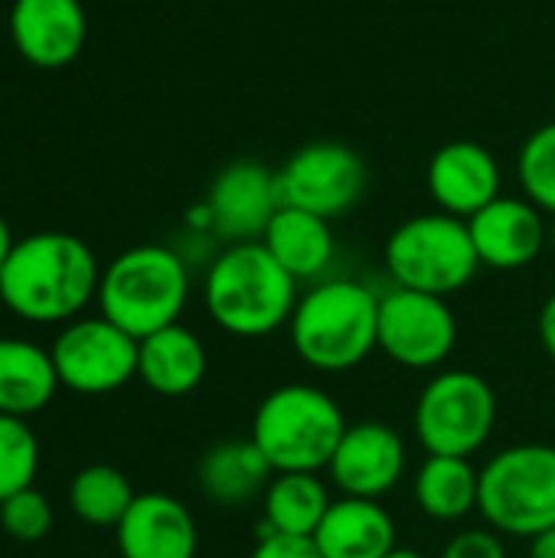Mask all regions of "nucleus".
I'll return each instance as SVG.
<instances>
[{
    "label": "nucleus",
    "mask_w": 555,
    "mask_h": 558,
    "mask_svg": "<svg viewBox=\"0 0 555 558\" xmlns=\"http://www.w3.org/2000/svg\"><path fill=\"white\" fill-rule=\"evenodd\" d=\"M101 268L95 252L69 232H36L13 245L0 268V301L29 324L75 320L95 298Z\"/></svg>",
    "instance_id": "1"
},
{
    "label": "nucleus",
    "mask_w": 555,
    "mask_h": 558,
    "mask_svg": "<svg viewBox=\"0 0 555 558\" xmlns=\"http://www.w3.org/2000/svg\"><path fill=\"white\" fill-rule=\"evenodd\" d=\"M298 281L262 242H236L206 268L203 301L219 330L239 340H262L291 324Z\"/></svg>",
    "instance_id": "2"
},
{
    "label": "nucleus",
    "mask_w": 555,
    "mask_h": 558,
    "mask_svg": "<svg viewBox=\"0 0 555 558\" xmlns=\"http://www.w3.org/2000/svg\"><path fill=\"white\" fill-rule=\"evenodd\" d=\"M288 330L294 353L311 369H357L379 350V294L353 278H324L298 298Z\"/></svg>",
    "instance_id": "3"
},
{
    "label": "nucleus",
    "mask_w": 555,
    "mask_h": 558,
    "mask_svg": "<svg viewBox=\"0 0 555 558\" xmlns=\"http://www.w3.org/2000/svg\"><path fill=\"white\" fill-rule=\"evenodd\" d=\"M95 301L101 317L144 340L180 324L190 301L186 262L167 245H134L101 271Z\"/></svg>",
    "instance_id": "4"
},
{
    "label": "nucleus",
    "mask_w": 555,
    "mask_h": 558,
    "mask_svg": "<svg viewBox=\"0 0 555 558\" xmlns=\"http://www.w3.org/2000/svg\"><path fill=\"white\" fill-rule=\"evenodd\" d=\"M343 432V409L334 402L330 392L307 383L272 389L252 415V441L275 474L327 471Z\"/></svg>",
    "instance_id": "5"
},
{
    "label": "nucleus",
    "mask_w": 555,
    "mask_h": 558,
    "mask_svg": "<svg viewBox=\"0 0 555 558\" xmlns=\"http://www.w3.org/2000/svg\"><path fill=\"white\" fill-rule=\"evenodd\" d=\"M481 517L491 530L533 539L555 526V448L514 445L481 468Z\"/></svg>",
    "instance_id": "6"
},
{
    "label": "nucleus",
    "mask_w": 555,
    "mask_h": 558,
    "mask_svg": "<svg viewBox=\"0 0 555 558\" xmlns=\"http://www.w3.org/2000/svg\"><path fill=\"white\" fill-rule=\"evenodd\" d=\"M481 258L464 219L448 213H422L406 219L386 239V271L396 288L448 298L471 284Z\"/></svg>",
    "instance_id": "7"
},
{
    "label": "nucleus",
    "mask_w": 555,
    "mask_h": 558,
    "mask_svg": "<svg viewBox=\"0 0 555 558\" xmlns=\"http://www.w3.org/2000/svg\"><path fill=\"white\" fill-rule=\"evenodd\" d=\"M412 425L429 454L471 458L494 435L497 396L491 383L471 369L438 373L419 392Z\"/></svg>",
    "instance_id": "8"
},
{
    "label": "nucleus",
    "mask_w": 555,
    "mask_h": 558,
    "mask_svg": "<svg viewBox=\"0 0 555 558\" xmlns=\"http://www.w3.org/2000/svg\"><path fill=\"white\" fill-rule=\"evenodd\" d=\"M137 347L141 340L98 314L69 320L49 353L59 386L79 396H108L137 376Z\"/></svg>",
    "instance_id": "9"
},
{
    "label": "nucleus",
    "mask_w": 555,
    "mask_h": 558,
    "mask_svg": "<svg viewBox=\"0 0 555 558\" xmlns=\"http://www.w3.org/2000/svg\"><path fill=\"white\" fill-rule=\"evenodd\" d=\"M379 350L406 369H438L458 343V317L448 298L389 288L379 294Z\"/></svg>",
    "instance_id": "10"
},
{
    "label": "nucleus",
    "mask_w": 555,
    "mask_h": 558,
    "mask_svg": "<svg viewBox=\"0 0 555 558\" xmlns=\"http://www.w3.org/2000/svg\"><path fill=\"white\" fill-rule=\"evenodd\" d=\"M281 206H298L324 219L350 213L366 193L363 157L337 141H314L294 150L278 170Z\"/></svg>",
    "instance_id": "11"
},
{
    "label": "nucleus",
    "mask_w": 555,
    "mask_h": 558,
    "mask_svg": "<svg viewBox=\"0 0 555 558\" xmlns=\"http://www.w3.org/2000/svg\"><path fill=\"white\" fill-rule=\"evenodd\" d=\"M409 451L396 428L386 422H360L347 425L330 464L327 481L340 490V497L383 500L406 477Z\"/></svg>",
    "instance_id": "12"
},
{
    "label": "nucleus",
    "mask_w": 555,
    "mask_h": 558,
    "mask_svg": "<svg viewBox=\"0 0 555 558\" xmlns=\"http://www.w3.org/2000/svg\"><path fill=\"white\" fill-rule=\"evenodd\" d=\"M206 209L213 232L229 245L262 242L268 222L281 209L278 173L258 160H236L213 180Z\"/></svg>",
    "instance_id": "13"
},
{
    "label": "nucleus",
    "mask_w": 555,
    "mask_h": 558,
    "mask_svg": "<svg viewBox=\"0 0 555 558\" xmlns=\"http://www.w3.org/2000/svg\"><path fill=\"white\" fill-rule=\"evenodd\" d=\"M468 229L481 265L497 271L527 268L550 245L543 209L517 196H497L491 206L468 219Z\"/></svg>",
    "instance_id": "14"
},
{
    "label": "nucleus",
    "mask_w": 555,
    "mask_h": 558,
    "mask_svg": "<svg viewBox=\"0 0 555 558\" xmlns=\"http://www.w3.org/2000/svg\"><path fill=\"white\" fill-rule=\"evenodd\" d=\"M429 193L442 213L471 219L500 196V167L474 141H451L429 160Z\"/></svg>",
    "instance_id": "15"
},
{
    "label": "nucleus",
    "mask_w": 555,
    "mask_h": 558,
    "mask_svg": "<svg viewBox=\"0 0 555 558\" xmlns=\"http://www.w3.org/2000/svg\"><path fill=\"white\" fill-rule=\"evenodd\" d=\"M85 10L79 0H16L10 36L16 52L36 69H62L85 46Z\"/></svg>",
    "instance_id": "16"
},
{
    "label": "nucleus",
    "mask_w": 555,
    "mask_h": 558,
    "mask_svg": "<svg viewBox=\"0 0 555 558\" xmlns=\"http://www.w3.org/2000/svg\"><path fill=\"white\" fill-rule=\"evenodd\" d=\"M114 539L121 558H196L200 549L193 513L170 494H137Z\"/></svg>",
    "instance_id": "17"
},
{
    "label": "nucleus",
    "mask_w": 555,
    "mask_h": 558,
    "mask_svg": "<svg viewBox=\"0 0 555 558\" xmlns=\"http://www.w3.org/2000/svg\"><path fill=\"white\" fill-rule=\"evenodd\" d=\"M324 558H386L396 549V520L379 500L340 497L314 533Z\"/></svg>",
    "instance_id": "18"
},
{
    "label": "nucleus",
    "mask_w": 555,
    "mask_h": 558,
    "mask_svg": "<svg viewBox=\"0 0 555 558\" xmlns=\"http://www.w3.org/2000/svg\"><path fill=\"white\" fill-rule=\"evenodd\" d=\"M206 347L183 324L164 327L137 347V379L164 399L190 396L206 379Z\"/></svg>",
    "instance_id": "19"
},
{
    "label": "nucleus",
    "mask_w": 555,
    "mask_h": 558,
    "mask_svg": "<svg viewBox=\"0 0 555 558\" xmlns=\"http://www.w3.org/2000/svg\"><path fill=\"white\" fill-rule=\"evenodd\" d=\"M262 245L294 281H324L334 262L330 219L298 206H281L268 222Z\"/></svg>",
    "instance_id": "20"
},
{
    "label": "nucleus",
    "mask_w": 555,
    "mask_h": 558,
    "mask_svg": "<svg viewBox=\"0 0 555 558\" xmlns=\"http://www.w3.org/2000/svg\"><path fill=\"white\" fill-rule=\"evenodd\" d=\"M200 490L216 507H245L252 500H262L265 487L272 484L275 471L258 451L252 438L245 441H219L213 445L200 461Z\"/></svg>",
    "instance_id": "21"
},
{
    "label": "nucleus",
    "mask_w": 555,
    "mask_h": 558,
    "mask_svg": "<svg viewBox=\"0 0 555 558\" xmlns=\"http://www.w3.org/2000/svg\"><path fill=\"white\" fill-rule=\"evenodd\" d=\"M59 389L52 353L33 340L0 337V415L26 418L43 412Z\"/></svg>",
    "instance_id": "22"
},
{
    "label": "nucleus",
    "mask_w": 555,
    "mask_h": 558,
    "mask_svg": "<svg viewBox=\"0 0 555 558\" xmlns=\"http://www.w3.org/2000/svg\"><path fill=\"white\" fill-rule=\"evenodd\" d=\"M330 504L334 497L330 487L321 481V474H307V471L275 474L262 494V530L278 536L314 539Z\"/></svg>",
    "instance_id": "23"
},
{
    "label": "nucleus",
    "mask_w": 555,
    "mask_h": 558,
    "mask_svg": "<svg viewBox=\"0 0 555 558\" xmlns=\"http://www.w3.org/2000/svg\"><path fill=\"white\" fill-rule=\"evenodd\" d=\"M415 504L425 517L438 523H458L478 510L481 500V471L471 458H442L429 454L412 481Z\"/></svg>",
    "instance_id": "24"
},
{
    "label": "nucleus",
    "mask_w": 555,
    "mask_h": 558,
    "mask_svg": "<svg viewBox=\"0 0 555 558\" xmlns=\"http://www.w3.org/2000/svg\"><path fill=\"white\" fill-rule=\"evenodd\" d=\"M134 497L137 494H134L131 481L111 464H88L69 484L72 513L82 523L101 526V530H114L124 520V513L131 510Z\"/></svg>",
    "instance_id": "25"
},
{
    "label": "nucleus",
    "mask_w": 555,
    "mask_h": 558,
    "mask_svg": "<svg viewBox=\"0 0 555 558\" xmlns=\"http://www.w3.org/2000/svg\"><path fill=\"white\" fill-rule=\"evenodd\" d=\"M39 474V441L23 418L0 415V504L29 490Z\"/></svg>",
    "instance_id": "26"
},
{
    "label": "nucleus",
    "mask_w": 555,
    "mask_h": 558,
    "mask_svg": "<svg viewBox=\"0 0 555 558\" xmlns=\"http://www.w3.org/2000/svg\"><path fill=\"white\" fill-rule=\"evenodd\" d=\"M517 173L527 199L555 216V121L527 137L517 157Z\"/></svg>",
    "instance_id": "27"
},
{
    "label": "nucleus",
    "mask_w": 555,
    "mask_h": 558,
    "mask_svg": "<svg viewBox=\"0 0 555 558\" xmlns=\"http://www.w3.org/2000/svg\"><path fill=\"white\" fill-rule=\"evenodd\" d=\"M0 530L16 543H39L52 530V504L36 490H20L0 504Z\"/></svg>",
    "instance_id": "28"
},
{
    "label": "nucleus",
    "mask_w": 555,
    "mask_h": 558,
    "mask_svg": "<svg viewBox=\"0 0 555 558\" xmlns=\"http://www.w3.org/2000/svg\"><path fill=\"white\" fill-rule=\"evenodd\" d=\"M438 558H507V546L497 530H464L445 543Z\"/></svg>",
    "instance_id": "29"
},
{
    "label": "nucleus",
    "mask_w": 555,
    "mask_h": 558,
    "mask_svg": "<svg viewBox=\"0 0 555 558\" xmlns=\"http://www.w3.org/2000/svg\"><path fill=\"white\" fill-rule=\"evenodd\" d=\"M249 558H324L314 539L301 536H278V533H258V543Z\"/></svg>",
    "instance_id": "30"
},
{
    "label": "nucleus",
    "mask_w": 555,
    "mask_h": 558,
    "mask_svg": "<svg viewBox=\"0 0 555 558\" xmlns=\"http://www.w3.org/2000/svg\"><path fill=\"white\" fill-rule=\"evenodd\" d=\"M540 343H543L546 356L555 363V294L540 311Z\"/></svg>",
    "instance_id": "31"
},
{
    "label": "nucleus",
    "mask_w": 555,
    "mask_h": 558,
    "mask_svg": "<svg viewBox=\"0 0 555 558\" xmlns=\"http://www.w3.org/2000/svg\"><path fill=\"white\" fill-rule=\"evenodd\" d=\"M530 558H555V526L530 539Z\"/></svg>",
    "instance_id": "32"
},
{
    "label": "nucleus",
    "mask_w": 555,
    "mask_h": 558,
    "mask_svg": "<svg viewBox=\"0 0 555 558\" xmlns=\"http://www.w3.org/2000/svg\"><path fill=\"white\" fill-rule=\"evenodd\" d=\"M13 245H16V239H13V232H10L7 219L0 216V268L7 265V258H10V252H13Z\"/></svg>",
    "instance_id": "33"
},
{
    "label": "nucleus",
    "mask_w": 555,
    "mask_h": 558,
    "mask_svg": "<svg viewBox=\"0 0 555 558\" xmlns=\"http://www.w3.org/2000/svg\"><path fill=\"white\" fill-rule=\"evenodd\" d=\"M386 558H429V556H422V553H415V549H402V546H396V549H393Z\"/></svg>",
    "instance_id": "34"
},
{
    "label": "nucleus",
    "mask_w": 555,
    "mask_h": 558,
    "mask_svg": "<svg viewBox=\"0 0 555 558\" xmlns=\"http://www.w3.org/2000/svg\"><path fill=\"white\" fill-rule=\"evenodd\" d=\"M550 245H553V252H555V219H553V226H550Z\"/></svg>",
    "instance_id": "35"
},
{
    "label": "nucleus",
    "mask_w": 555,
    "mask_h": 558,
    "mask_svg": "<svg viewBox=\"0 0 555 558\" xmlns=\"http://www.w3.org/2000/svg\"><path fill=\"white\" fill-rule=\"evenodd\" d=\"M196 558H200V556H196Z\"/></svg>",
    "instance_id": "36"
}]
</instances>
